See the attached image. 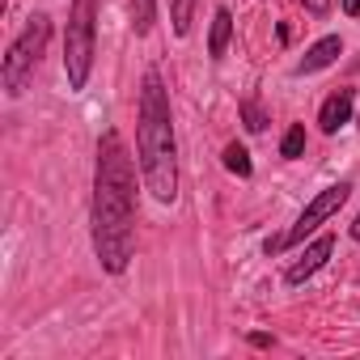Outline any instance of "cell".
Segmentation results:
<instances>
[{"label": "cell", "instance_id": "cell-1", "mask_svg": "<svg viewBox=\"0 0 360 360\" xmlns=\"http://www.w3.org/2000/svg\"><path fill=\"white\" fill-rule=\"evenodd\" d=\"M136 250V169L119 131H102L94 165V255L110 276H123Z\"/></svg>", "mask_w": 360, "mask_h": 360}, {"label": "cell", "instance_id": "cell-2", "mask_svg": "<svg viewBox=\"0 0 360 360\" xmlns=\"http://www.w3.org/2000/svg\"><path fill=\"white\" fill-rule=\"evenodd\" d=\"M136 153H140V178L144 191L157 204L178 200V144H174V115H169V94L161 85V72L148 68L140 85V106H136Z\"/></svg>", "mask_w": 360, "mask_h": 360}, {"label": "cell", "instance_id": "cell-3", "mask_svg": "<svg viewBox=\"0 0 360 360\" xmlns=\"http://www.w3.org/2000/svg\"><path fill=\"white\" fill-rule=\"evenodd\" d=\"M47 39H51V18L47 13H34L26 22V30L18 34V43L9 47V56H5V94L9 98H22L26 94V85H30V77H34L43 51H47Z\"/></svg>", "mask_w": 360, "mask_h": 360}, {"label": "cell", "instance_id": "cell-4", "mask_svg": "<svg viewBox=\"0 0 360 360\" xmlns=\"http://www.w3.org/2000/svg\"><path fill=\"white\" fill-rule=\"evenodd\" d=\"M94 5L98 0H72V9H68V30H64L68 89H85L89 85V68H94Z\"/></svg>", "mask_w": 360, "mask_h": 360}, {"label": "cell", "instance_id": "cell-5", "mask_svg": "<svg viewBox=\"0 0 360 360\" xmlns=\"http://www.w3.org/2000/svg\"><path fill=\"white\" fill-rule=\"evenodd\" d=\"M347 195H352V183H335V187H326V191H318L309 204H305V212L297 217V225L284 233V246H301L318 225H326L343 204H347Z\"/></svg>", "mask_w": 360, "mask_h": 360}, {"label": "cell", "instance_id": "cell-6", "mask_svg": "<svg viewBox=\"0 0 360 360\" xmlns=\"http://www.w3.org/2000/svg\"><path fill=\"white\" fill-rule=\"evenodd\" d=\"M330 255H335V238H330V233L314 238V242L305 246V255L284 271V284H305L314 271H322V267H326V259H330Z\"/></svg>", "mask_w": 360, "mask_h": 360}, {"label": "cell", "instance_id": "cell-7", "mask_svg": "<svg viewBox=\"0 0 360 360\" xmlns=\"http://www.w3.org/2000/svg\"><path fill=\"white\" fill-rule=\"evenodd\" d=\"M339 56H343V39H339V34H326V39H318V43H314V47L297 60V77L322 72V68H330Z\"/></svg>", "mask_w": 360, "mask_h": 360}, {"label": "cell", "instance_id": "cell-8", "mask_svg": "<svg viewBox=\"0 0 360 360\" xmlns=\"http://www.w3.org/2000/svg\"><path fill=\"white\" fill-rule=\"evenodd\" d=\"M352 102H356L352 89H335V94L322 102V110H318V127H322L326 136H335L343 123H352Z\"/></svg>", "mask_w": 360, "mask_h": 360}, {"label": "cell", "instance_id": "cell-9", "mask_svg": "<svg viewBox=\"0 0 360 360\" xmlns=\"http://www.w3.org/2000/svg\"><path fill=\"white\" fill-rule=\"evenodd\" d=\"M229 39H233V13L221 5V9L212 13V30H208V56H212V60H225V51H229Z\"/></svg>", "mask_w": 360, "mask_h": 360}, {"label": "cell", "instance_id": "cell-10", "mask_svg": "<svg viewBox=\"0 0 360 360\" xmlns=\"http://www.w3.org/2000/svg\"><path fill=\"white\" fill-rule=\"evenodd\" d=\"M157 22V0H131V30L144 39Z\"/></svg>", "mask_w": 360, "mask_h": 360}, {"label": "cell", "instance_id": "cell-11", "mask_svg": "<svg viewBox=\"0 0 360 360\" xmlns=\"http://www.w3.org/2000/svg\"><path fill=\"white\" fill-rule=\"evenodd\" d=\"M191 18H195V0H169V22H174L178 39L191 30Z\"/></svg>", "mask_w": 360, "mask_h": 360}, {"label": "cell", "instance_id": "cell-12", "mask_svg": "<svg viewBox=\"0 0 360 360\" xmlns=\"http://www.w3.org/2000/svg\"><path fill=\"white\" fill-rule=\"evenodd\" d=\"M225 169H229V174H238V178H250V174H255L250 153H246L242 144H225Z\"/></svg>", "mask_w": 360, "mask_h": 360}, {"label": "cell", "instance_id": "cell-13", "mask_svg": "<svg viewBox=\"0 0 360 360\" xmlns=\"http://www.w3.org/2000/svg\"><path fill=\"white\" fill-rule=\"evenodd\" d=\"M238 110H242V127H246V131H263V127H267V115H263V106H259L255 98H242Z\"/></svg>", "mask_w": 360, "mask_h": 360}, {"label": "cell", "instance_id": "cell-14", "mask_svg": "<svg viewBox=\"0 0 360 360\" xmlns=\"http://www.w3.org/2000/svg\"><path fill=\"white\" fill-rule=\"evenodd\" d=\"M301 153H305V127H301V123H292V127L284 131V140H280V157H288V161H292V157H301Z\"/></svg>", "mask_w": 360, "mask_h": 360}, {"label": "cell", "instance_id": "cell-15", "mask_svg": "<svg viewBox=\"0 0 360 360\" xmlns=\"http://www.w3.org/2000/svg\"><path fill=\"white\" fill-rule=\"evenodd\" d=\"M305 9H309L314 18H326V13H330V0H305Z\"/></svg>", "mask_w": 360, "mask_h": 360}, {"label": "cell", "instance_id": "cell-16", "mask_svg": "<svg viewBox=\"0 0 360 360\" xmlns=\"http://www.w3.org/2000/svg\"><path fill=\"white\" fill-rule=\"evenodd\" d=\"M250 343H255V347H271V335H263V330H255V335H250Z\"/></svg>", "mask_w": 360, "mask_h": 360}, {"label": "cell", "instance_id": "cell-17", "mask_svg": "<svg viewBox=\"0 0 360 360\" xmlns=\"http://www.w3.org/2000/svg\"><path fill=\"white\" fill-rule=\"evenodd\" d=\"M343 13L347 18H360V0H343Z\"/></svg>", "mask_w": 360, "mask_h": 360}, {"label": "cell", "instance_id": "cell-18", "mask_svg": "<svg viewBox=\"0 0 360 360\" xmlns=\"http://www.w3.org/2000/svg\"><path fill=\"white\" fill-rule=\"evenodd\" d=\"M352 238H356V242H360V217H356V221H352Z\"/></svg>", "mask_w": 360, "mask_h": 360}, {"label": "cell", "instance_id": "cell-19", "mask_svg": "<svg viewBox=\"0 0 360 360\" xmlns=\"http://www.w3.org/2000/svg\"><path fill=\"white\" fill-rule=\"evenodd\" d=\"M352 68H360V60H356V64H352Z\"/></svg>", "mask_w": 360, "mask_h": 360}]
</instances>
